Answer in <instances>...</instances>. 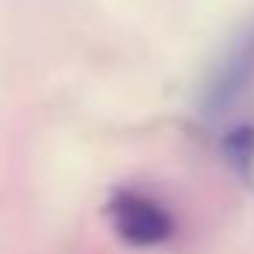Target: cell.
I'll return each mask as SVG.
<instances>
[{"instance_id": "3957f363", "label": "cell", "mask_w": 254, "mask_h": 254, "mask_svg": "<svg viewBox=\"0 0 254 254\" xmlns=\"http://www.w3.org/2000/svg\"><path fill=\"white\" fill-rule=\"evenodd\" d=\"M224 156L239 177L254 180V126H239L224 138Z\"/></svg>"}, {"instance_id": "6da1fadb", "label": "cell", "mask_w": 254, "mask_h": 254, "mask_svg": "<svg viewBox=\"0 0 254 254\" xmlns=\"http://www.w3.org/2000/svg\"><path fill=\"white\" fill-rule=\"evenodd\" d=\"M108 221L114 233L135 248H153L174 236V218L171 212L153 200L150 194H141L135 189H117L105 206Z\"/></svg>"}, {"instance_id": "7a4b0ae2", "label": "cell", "mask_w": 254, "mask_h": 254, "mask_svg": "<svg viewBox=\"0 0 254 254\" xmlns=\"http://www.w3.org/2000/svg\"><path fill=\"white\" fill-rule=\"evenodd\" d=\"M251 81H254V24L239 30V36H233L221 60L212 66L200 93V111L206 117L227 114Z\"/></svg>"}]
</instances>
